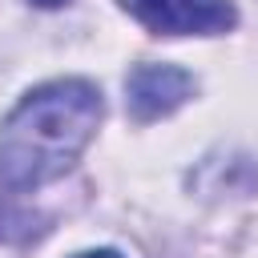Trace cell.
Here are the masks:
<instances>
[{"label":"cell","instance_id":"7a4b0ae2","mask_svg":"<svg viewBox=\"0 0 258 258\" xmlns=\"http://www.w3.org/2000/svg\"><path fill=\"white\" fill-rule=\"evenodd\" d=\"M153 36H218L238 24L230 0H117Z\"/></svg>","mask_w":258,"mask_h":258},{"label":"cell","instance_id":"5b68a950","mask_svg":"<svg viewBox=\"0 0 258 258\" xmlns=\"http://www.w3.org/2000/svg\"><path fill=\"white\" fill-rule=\"evenodd\" d=\"M28 4H36V8H60V4H69V0H28Z\"/></svg>","mask_w":258,"mask_h":258},{"label":"cell","instance_id":"6da1fadb","mask_svg":"<svg viewBox=\"0 0 258 258\" xmlns=\"http://www.w3.org/2000/svg\"><path fill=\"white\" fill-rule=\"evenodd\" d=\"M105 101L85 77L28 89L0 125V189L28 194L64 177L97 137Z\"/></svg>","mask_w":258,"mask_h":258},{"label":"cell","instance_id":"3957f363","mask_svg":"<svg viewBox=\"0 0 258 258\" xmlns=\"http://www.w3.org/2000/svg\"><path fill=\"white\" fill-rule=\"evenodd\" d=\"M198 81L181 69V64H157V60H141L129 69L125 77V109L133 121L149 125V121H161L169 117L173 109H181L189 97H194Z\"/></svg>","mask_w":258,"mask_h":258},{"label":"cell","instance_id":"277c9868","mask_svg":"<svg viewBox=\"0 0 258 258\" xmlns=\"http://www.w3.org/2000/svg\"><path fill=\"white\" fill-rule=\"evenodd\" d=\"M73 258H121L117 250H81V254H73Z\"/></svg>","mask_w":258,"mask_h":258}]
</instances>
